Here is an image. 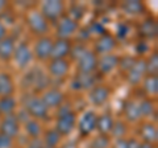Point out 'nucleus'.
Instances as JSON below:
<instances>
[{"label": "nucleus", "mask_w": 158, "mask_h": 148, "mask_svg": "<svg viewBox=\"0 0 158 148\" xmlns=\"http://www.w3.org/2000/svg\"><path fill=\"white\" fill-rule=\"evenodd\" d=\"M112 148H128L127 147V139H116Z\"/></svg>", "instance_id": "obj_40"}, {"label": "nucleus", "mask_w": 158, "mask_h": 148, "mask_svg": "<svg viewBox=\"0 0 158 148\" xmlns=\"http://www.w3.org/2000/svg\"><path fill=\"white\" fill-rule=\"evenodd\" d=\"M117 46V40L116 37L111 33H104L102 36L98 37V40L95 41V52L96 56L98 54H108V53H112L115 50V48Z\"/></svg>", "instance_id": "obj_11"}, {"label": "nucleus", "mask_w": 158, "mask_h": 148, "mask_svg": "<svg viewBox=\"0 0 158 148\" xmlns=\"http://www.w3.org/2000/svg\"><path fill=\"white\" fill-rule=\"evenodd\" d=\"M52 50H53V38L49 36L38 37V40L34 44L33 56L40 61L52 60Z\"/></svg>", "instance_id": "obj_6"}, {"label": "nucleus", "mask_w": 158, "mask_h": 148, "mask_svg": "<svg viewBox=\"0 0 158 148\" xmlns=\"http://www.w3.org/2000/svg\"><path fill=\"white\" fill-rule=\"evenodd\" d=\"M146 76V60L144 58H140L137 60L136 63L133 65V67L131 69L129 72L127 73V81L129 85H138L141 83L142 80Z\"/></svg>", "instance_id": "obj_12"}, {"label": "nucleus", "mask_w": 158, "mask_h": 148, "mask_svg": "<svg viewBox=\"0 0 158 148\" xmlns=\"http://www.w3.org/2000/svg\"><path fill=\"white\" fill-rule=\"evenodd\" d=\"M41 99L48 108H58L65 102V94H63L59 89L52 87V89H48V90L44 91Z\"/></svg>", "instance_id": "obj_13"}, {"label": "nucleus", "mask_w": 158, "mask_h": 148, "mask_svg": "<svg viewBox=\"0 0 158 148\" xmlns=\"http://www.w3.org/2000/svg\"><path fill=\"white\" fill-rule=\"evenodd\" d=\"M33 85H34V87H36L37 90L46 87L49 85V81H48V78H46V74H44V73L37 70L36 76H33Z\"/></svg>", "instance_id": "obj_35"}, {"label": "nucleus", "mask_w": 158, "mask_h": 148, "mask_svg": "<svg viewBox=\"0 0 158 148\" xmlns=\"http://www.w3.org/2000/svg\"><path fill=\"white\" fill-rule=\"evenodd\" d=\"M96 112L94 110H87L79 118L78 122V130L82 135H90L96 130Z\"/></svg>", "instance_id": "obj_10"}, {"label": "nucleus", "mask_w": 158, "mask_h": 148, "mask_svg": "<svg viewBox=\"0 0 158 148\" xmlns=\"http://www.w3.org/2000/svg\"><path fill=\"white\" fill-rule=\"evenodd\" d=\"M65 8L66 6L63 2H59V0H48V2L42 3L41 11L40 12L44 15V17L48 21H58L63 16Z\"/></svg>", "instance_id": "obj_3"}, {"label": "nucleus", "mask_w": 158, "mask_h": 148, "mask_svg": "<svg viewBox=\"0 0 158 148\" xmlns=\"http://www.w3.org/2000/svg\"><path fill=\"white\" fill-rule=\"evenodd\" d=\"M0 134L7 135L11 139L20 134V123L16 115H8L0 122Z\"/></svg>", "instance_id": "obj_15"}, {"label": "nucleus", "mask_w": 158, "mask_h": 148, "mask_svg": "<svg viewBox=\"0 0 158 148\" xmlns=\"http://www.w3.org/2000/svg\"><path fill=\"white\" fill-rule=\"evenodd\" d=\"M6 7H7V2H4V0H0V11H3Z\"/></svg>", "instance_id": "obj_45"}, {"label": "nucleus", "mask_w": 158, "mask_h": 148, "mask_svg": "<svg viewBox=\"0 0 158 148\" xmlns=\"http://www.w3.org/2000/svg\"><path fill=\"white\" fill-rule=\"evenodd\" d=\"M127 131H128V128H127V124L124 122L115 120V124H113L111 134H112L113 137H116V139H124Z\"/></svg>", "instance_id": "obj_32"}, {"label": "nucleus", "mask_w": 158, "mask_h": 148, "mask_svg": "<svg viewBox=\"0 0 158 148\" xmlns=\"http://www.w3.org/2000/svg\"><path fill=\"white\" fill-rule=\"evenodd\" d=\"M90 31L92 32V33H96V34H99V36H102V34H104L106 33V28H104V25H103L102 23H92L91 24V27H90Z\"/></svg>", "instance_id": "obj_37"}, {"label": "nucleus", "mask_w": 158, "mask_h": 148, "mask_svg": "<svg viewBox=\"0 0 158 148\" xmlns=\"http://www.w3.org/2000/svg\"><path fill=\"white\" fill-rule=\"evenodd\" d=\"M25 131L31 137L37 139V137L42 134V126H41V123L36 119H29L25 123Z\"/></svg>", "instance_id": "obj_29"}, {"label": "nucleus", "mask_w": 158, "mask_h": 148, "mask_svg": "<svg viewBox=\"0 0 158 148\" xmlns=\"http://www.w3.org/2000/svg\"><path fill=\"white\" fill-rule=\"evenodd\" d=\"M129 33H131V25L129 24H127V23L117 24V31H116L117 38H120V40H125Z\"/></svg>", "instance_id": "obj_36"}, {"label": "nucleus", "mask_w": 158, "mask_h": 148, "mask_svg": "<svg viewBox=\"0 0 158 148\" xmlns=\"http://www.w3.org/2000/svg\"><path fill=\"white\" fill-rule=\"evenodd\" d=\"M124 116L129 123H137L141 119L140 108L136 101H127L124 103Z\"/></svg>", "instance_id": "obj_21"}, {"label": "nucleus", "mask_w": 158, "mask_h": 148, "mask_svg": "<svg viewBox=\"0 0 158 148\" xmlns=\"http://www.w3.org/2000/svg\"><path fill=\"white\" fill-rule=\"evenodd\" d=\"M96 85V77L94 74H83V73H78L74 80L71 81V89L73 90H88Z\"/></svg>", "instance_id": "obj_14"}, {"label": "nucleus", "mask_w": 158, "mask_h": 148, "mask_svg": "<svg viewBox=\"0 0 158 148\" xmlns=\"http://www.w3.org/2000/svg\"><path fill=\"white\" fill-rule=\"evenodd\" d=\"M111 97V89L106 85H95L88 91V101L91 105L100 107L104 106Z\"/></svg>", "instance_id": "obj_9"}, {"label": "nucleus", "mask_w": 158, "mask_h": 148, "mask_svg": "<svg viewBox=\"0 0 158 148\" xmlns=\"http://www.w3.org/2000/svg\"><path fill=\"white\" fill-rule=\"evenodd\" d=\"M16 108H17V101L13 95L0 98V114L2 115H4V116L13 115Z\"/></svg>", "instance_id": "obj_26"}, {"label": "nucleus", "mask_w": 158, "mask_h": 148, "mask_svg": "<svg viewBox=\"0 0 158 148\" xmlns=\"http://www.w3.org/2000/svg\"><path fill=\"white\" fill-rule=\"evenodd\" d=\"M13 147V139H11L7 135L0 134V148H12Z\"/></svg>", "instance_id": "obj_38"}, {"label": "nucleus", "mask_w": 158, "mask_h": 148, "mask_svg": "<svg viewBox=\"0 0 158 148\" xmlns=\"http://www.w3.org/2000/svg\"><path fill=\"white\" fill-rule=\"evenodd\" d=\"M157 72H158V53L153 52L146 60V74L157 76Z\"/></svg>", "instance_id": "obj_31"}, {"label": "nucleus", "mask_w": 158, "mask_h": 148, "mask_svg": "<svg viewBox=\"0 0 158 148\" xmlns=\"http://www.w3.org/2000/svg\"><path fill=\"white\" fill-rule=\"evenodd\" d=\"M27 112L29 116H33L34 119H46L49 118V108L45 106V103L42 102L41 97H31L25 103Z\"/></svg>", "instance_id": "obj_4"}, {"label": "nucleus", "mask_w": 158, "mask_h": 148, "mask_svg": "<svg viewBox=\"0 0 158 148\" xmlns=\"http://www.w3.org/2000/svg\"><path fill=\"white\" fill-rule=\"evenodd\" d=\"M73 44L67 38H57L53 41V50H52V60H63L71 53Z\"/></svg>", "instance_id": "obj_16"}, {"label": "nucleus", "mask_w": 158, "mask_h": 148, "mask_svg": "<svg viewBox=\"0 0 158 148\" xmlns=\"http://www.w3.org/2000/svg\"><path fill=\"white\" fill-rule=\"evenodd\" d=\"M113 124H115V119L111 112H103L96 118V130L100 132V135H110Z\"/></svg>", "instance_id": "obj_19"}, {"label": "nucleus", "mask_w": 158, "mask_h": 148, "mask_svg": "<svg viewBox=\"0 0 158 148\" xmlns=\"http://www.w3.org/2000/svg\"><path fill=\"white\" fill-rule=\"evenodd\" d=\"M49 74L54 78H65L70 72V62L66 58L63 60H50L48 65Z\"/></svg>", "instance_id": "obj_17"}, {"label": "nucleus", "mask_w": 158, "mask_h": 148, "mask_svg": "<svg viewBox=\"0 0 158 148\" xmlns=\"http://www.w3.org/2000/svg\"><path fill=\"white\" fill-rule=\"evenodd\" d=\"M12 60L20 69H25L29 66V63L33 60V52L27 42H20L17 46H15Z\"/></svg>", "instance_id": "obj_5"}, {"label": "nucleus", "mask_w": 158, "mask_h": 148, "mask_svg": "<svg viewBox=\"0 0 158 148\" xmlns=\"http://www.w3.org/2000/svg\"><path fill=\"white\" fill-rule=\"evenodd\" d=\"M142 87L144 90L152 97H156L158 94V77L148 74L142 80Z\"/></svg>", "instance_id": "obj_27"}, {"label": "nucleus", "mask_w": 158, "mask_h": 148, "mask_svg": "<svg viewBox=\"0 0 158 148\" xmlns=\"http://www.w3.org/2000/svg\"><path fill=\"white\" fill-rule=\"evenodd\" d=\"M15 40L12 37H6L0 41V60L2 61H9L13 56L15 50Z\"/></svg>", "instance_id": "obj_24"}, {"label": "nucleus", "mask_w": 158, "mask_h": 148, "mask_svg": "<svg viewBox=\"0 0 158 148\" xmlns=\"http://www.w3.org/2000/svg\"><path fill=\"white\" fill-rule=\"evenodd\" d=\"M121 8L127 15L131 16H138V15L145 13V4L138 2V0H128L121 4Z\"/></svg>", "instance_id": "obj_25"}, {"label": "nucleus", "mask_w": 158, "mask_h": 148, "mask_svg": "<svg viewBox=\"0 0 158 148\" xmlns=\"http://www.w3.org/2000/svg\"><path fill=\"white\" fill-rule=\"evenodd\" d=\"M148 50H149V46H148V44L145 41H140L136 45V53L137 54H145Z\"/></svg>", "instance_id": "obj_39"}, {"label": "nucleus", "mask_w": 158, "mask_h": 148, "mask_svg": "<svg viewBox=\"0 0 158 148\" xmlns=\"http://www.w3.org/2000/svg\"><path fill=\"white\" fill-rule=\"evenodd\" d=\"M61 139H62V136L59 135L56 130H49L45 132V135H44V144L48 148H56L59 144Z\"/></svg>", "instance_id": "obj_30"}, {"label": "nucleus", "mask_w": 158, "mask_h": 148, "mask_svg": "<svg viewBox=\"0 0 158 148\" xmlns=\"http://www.w3.org/2000/svg\"><path fill=\"white\" fill-rule=\"evenodd\" d=\"M98 56L94 50L86 48L79 56L75 58L78 73L83 74H92L98 69Z\"/></svg>", "instance_id": "obj_1"}, {"label": "nucleus", "mask_w": 158, "mask_h": 148, "mask_svg": "<svg viewBox=\"0 0 158 148\" xmlns=\"http://www.w3.org/2000/svg\"><path fill=\"white\" fill-rule=\"evenodd\" d=\"M79 29L78 21L73 20L70 16H62L57 24V36L58 38H67L74 36Z\"/></svg>", "instance_id": "obj_8"}, {"label": "nucleus", "mask_w": 158, "mask_h": 148, "mask_svg": "<svg viewBox=\"0 0 158 148\" xmlns=\"http://www.w3.org/2000/svg\"><path fill=\"white\" fill-rule=\"evenodd\" d=\"M28 148H42V146H41V144H40V141H38L37 139H34V140L32 141V144H31V146H29Z\"/></svg>", "instance_id": "obj_43"}, {"label": "nucleus", "mask_w": 158, "mask_h": 148, "mask_svg": "<svg viewBox=\"0 0 158 148\" xmlns=\"http://www.w3.org/2000/svg\"><path fill=\"white\" fill-rule=\"evenodd\" d=\"M154 148H156V147H154Z\"/></svg>", "instance_id": "obj_46"}, {"label": "nucleus", "mask_w": 158, "mask_h": 148, "mask_svg": "<svg viewBox=\"0 0 158 148\" xmlns=\"http://www.w3.org/2000/svg\"><path fill=\"white\" fill-rule=\"evenodd\" d=\"M140 33L141 36H144L145 38H156L157 33H158V27H157V21L153 17L145 19L142 24L140 25Z\"/></svg>", "instance_id": "obj_23"}, {"label": "nucleus", "mask_w": 158, "mask_h": 148, "mask_svg": "<svg viewBox=\"0 0 158 148\" xmlns=\"http://www.w3.org/2000/svg\"><path fill=\"white\" fill-rule=\"evenodd\" d=\"M138 108H140L141 118H149L153 114H156V105L149 98H145L138 103Z\"/></svg>", "instance_id": "obj_28"}, {"label": "nucleus", "mask_w": 158, "mask_h": 148, "mask_svg": "<svg viewBox=\"0 0 158 148\" xmlns=\"http://www.w3.org/2000/svg\"><path fill=\"white\" fill-rule=\"evenodd\" d=\"M111 147V139L108 135H99L95 139H92L90 148H110Z\"/></svg>", "instance_id": "obj_33"}, {"label": "nucleus", "mask_w": 158, "mask_h": 148, "mask_svg": "<svg viewBox=\"0 0 158 148\" xmlns=\"http://www.w3.org/2000/svg\"><path fill=\"white\" fill-rule=\"evenodd\" d=\"M138 146H140V141L136 140V139H129V140H127V147H128V148H138Z\"/></svg>", "instance_id": "obj_42"}, {"label": "nucleus", "mask_w": 158, "mask_h": 148, "mask_svg": "<svg viewBox=\"0 0 158 148\" xmlns=\"http://www.w3.org/2000/svg\"><path fill=\"white\" fill-rule=\"evenodd\" d=\"M138 148H154V146L153 144H149V143H140V146H138Z\"/></svg>", "instance_id": "obj_44"}, {"label": "nucleus", "mask_w": 158, "mask_h": 148, "mask_svg": "<svg viewBox=\"0 0 158 148\" xmlns=\"http://www.w3.org/2000/svg\"><path fill=\"white\" fill-rule=\"evenodd\" d=\"M118 60H120V57L113 53L103 54L98 58V69L102 74H110L118 66Z\"/></svg>", "instance_id": "obj_18"}, {"label": "nucleus", "mask_w": 158, "mask_h": 148, "mask_svg": "<svg viewBox=\"0 0 158 148\" xmlns=\"http://www.w3.org/2000/svg\"><path fill=\"white\" fill-rule=\"evenodd\" d=\"M6 37H7V27L4 25V23L2 20H0V41Z\"/></svg>", "instance_id": "obj_41"}, {"label": "nucleus", "mask_w": 158, "mask_h": 148, "mask_svg": "<svg viewBox=\"0 0 158 148\" xmlns=\"http://www.w3.org/2000/svg\"><path fill=\"white\" fill-rule=\"evenodd\" d=\"M27 21L31 32L36 36H46V33L49 32V21L44 17V15L40 11L33 9V11L29 12L27 16Z\"/></svg>", "instance_id": "obj_2"}, {"label": "nucleus", "mask_w": 158, "mask_h": 148, "mask_svg": "<svg viewBox=\"0 0 158 148\" xmlns=\"http://www.w3.org/2000/svg\"><path fill=\"white\" fill-rule=\"evenodd\" d=\"M141 137L144 143H149V144H156L157 139H158V131H157V126L154 123L146 122L142 124L141 127Z\"/></svg>", "instance_id": "obj_20"}, {"label": "nucleus", "mask_w": 158, "mask_h": 148, "mask_svg": "<svg viewBox=\"0 0 158 148\" xmlns=\"http://www.w3.org/2000/svg\"><path fill=\"white\" fill-rule=\"evenodd\" d=\"M15 82L9 73H0V98L13 95Z\"/></svg>", "instance_id": "obj_22"}, {"label": "nucleus", "mask_w": 158, "mask_h": 148, "mask_svg": "<svg viewBox=\"0 0 158 148\" xmlns=\"http://www.w3.org/2000/svg\"><path fill=\"white\" fill-rule=\"evenodd\" d=\"M136 58L132 57V56H124L121 57L120 60H118V67L121 69V70H124L125 73H128L133 67V65L136 63Z\"/></svg>", "instance_id": "obj_34"}, {"label": "nucleus", "mask_w": 158, "mask_h": 148, "mask_svg": "<svg viewBox=\"0 0 158 148\" xmlns=\"http://www.w3.org/2000/svg\"><path fill=\"white\" fill-rule=\"evenodd\" d=\"M75 126H77V114L71 111V112H67V114L59 115L57 118L54 130L61 136H65V135H70L73 130L75 128Z\"/></svg>", "instance_id": "obj_7"}]
</instances>
